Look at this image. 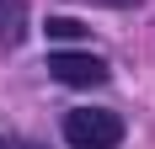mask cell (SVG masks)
I'll list each match as a JSON object with an SVG mask.
<instances>
[{"label":"cell","mask_w":155,"mask_h":149,"mask_svg":"<svg viewBox=\"0 0 155 149\" xmlns=\"http://www.w3.org/2000/svg\"><path fill=\"white\" fill-rule=\"evenodd\" d=\"M64 138L75 149H112L123 138V117L118 112H102V106H75L64 117Z\"/></svg>","instance_id":"1"},{"label":"cell","mask_w":155,"mask_h":149,"mask_svg":"<svg viewBox=\"0 0 155 149\" xmlns=\"http://www.w3.org/2000/svg\"><path fill=\"white\" fill-rule=\"evenodd\" d=\"M48 74H54V80H64V85H102V80H107V64L96 59V53L59 48V53H48Z\"/></svg>","instance_id":"2"},{"label":"cell","mask_w":155,"mask_h":149,"mask_svg":"<svg viewBox=\"0 0 155 149\" xmlns=\"http://www.w3.org/2000/svg\"><path fill=\"white\" fill-rule=\"evenodd\" d=\"M48 37L54 43H75V37H86V27H80L75 16H48Z\"/></svg>","instance_id":"3"},{"label":"cell","mask_w":155,"mask_h":149,"mask_svg":"<svg viewBox=\"0 0 155 149\" xmlns=\"http://www.w3.org/2000/svg\"><path fill=\"white\" fill-rule=\"evenodd\" d=\"M16 21H21V0H0V37H5V43L21 32Z\"/></svg>","instance_id":"4"},{"label":"cell","mask_w":155,"mask_h":149,"mask_svg":"<svg viewBox=\"0 0 155 149\" xmlns=\"http://www.w3.org/2000/svg\"><path fill=\"white\" fill-rule=\"evenodd\" d=\"M0 149H5V138H0Z\"/></svg>","instance_id":"5"}]
</instances>
